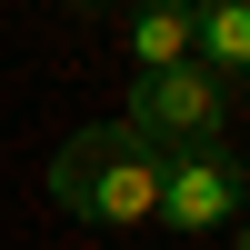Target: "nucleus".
<instances>
[{"mask_svg": "<svg viewBox=\"0 0 250 250\" xmlns=\"http://www.w3.org/2000/svg\"><path fill=\"white\" fill-rule=\"evenodd\" d=\"M50 200L70 220H100V230H130V220L160 210V160L140 150L120 120H90L50 150Z\"/></svg>", "mask_w": 250, "mask_h": 250, "instance_id": "f257e3e1", "label": "nucleus"}, {"mask_svg": "<svg viewBox=\"0 0 250 250\" xmlns=\"http://www.w3.org/2000/svg\"><path fill=\"white\" fill-rule=\"evenodd\" d=\"M220 120H230V90L210 70H140L130 100H120V130L140 140L150 160H180V150H220Z\"/></svg>", "mask_w": 250, "mask_h": 250, "instance_id": "f03ea898", "label": "nucleus"}, {"mask_svg": "<svg viewBox=\"0 0 250 250\" xmlns=\"http://www.w3.org/2000/svg\"><path fill=\"white\" fill-rule=\"evenodd\" d=\"M240 160L230 150H180V160H160V210L150 220H170V230H230V220H240Z\"/></svg>", "mask_w": 250, "mask_h": 250, "instance_id": "7ed1b4c3", "label": "nucleus"}, {"mask_svg": "<svg viewBox=\"0 0 250 250\" xmlns=\"http://www.w3.org/2000/svg\"><path fill=\"white\" fill-rule=\"evenodd\" d=\"M200 60V0H140L130 10V70H190Z\"/></svg>", "mask_w": 250, "mask_h": 250, "instance_id": "20e7f679", "label": "nucleus"}, {"mask_svg": "<svg viewBox=\"0 0 250 250\" xmlns=\"http://www.w3.org/2000/svg\"><path fill=\"white\" fill-rule=\"evenodd\" d=\"M200 70L220 90L250 80V0H200Z\"/></svg>", "mask_w": 250, "mask_h": 250, "instance_id": "39448f33", "label": "nucleus"}, {"mask_svg": "<svg viewBox=\"0 0 250 250\" xmlns=\"http://www.w3.org/2000/svg\"><path fill=\"white\" fill-rule=\"evenodd\" d=\"M240 190H250V170H240ZM230 250H250V200H240V220H230Z\"/></svg>", "mask_w": 250, "mask_h": 250, "instance_id": "423d86ee", "label": "nucleus"}]
</instances>
